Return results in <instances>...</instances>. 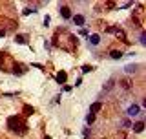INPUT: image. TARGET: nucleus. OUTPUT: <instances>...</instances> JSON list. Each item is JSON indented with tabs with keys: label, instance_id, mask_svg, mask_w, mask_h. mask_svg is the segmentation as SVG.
Here are the masks:
<instances>
[{
	"label": "nucleus",
	"instance_id": "423d86ee",
	"mask_svg": "<svg viewBox=\"0 0 146 139\" xmlns=\"http://www.w3.org/2000/svg\"><path fill=\"white\" fill-rule=\"evenodd\" d=\"M60 15H62L64 18H70V17H71V11H70V7L62 6V7H60Z\"/></svg>",
	"mask_w": 146,
	"mask_h": 139
},
{
	"label": "nucleus",
	"instance_id": "f257e3e1",
	"mask_svg": "<svg viewBox=\"0 0 146 139\" xmlns=\"http://www.w3.org/2000/svg\"><path fill=\"white\" fill-rule=\"evenodd\" d=\"M7 126L11 128V130L15 132V134H18V136H24V134L27 132V126H26V123L22 121L20 117H15V115L7 119Z\"/></svg>",
	"mask_w": 146,
	"mask_h": 139
},
{
	"label": "nucleus",
	"instance_id": "0eeeda50",
	"mask_svg": "<svg viewBox=\"0 0 146 139\" xmlns=\"http://www.w3.org/2000/svg\"><path fill=\"white\" fill-rule=\"evenodd\" d=\"M143 130H144V123H143V121H139V123H135V124H133V132L141 134Z\"/></svg>",
	"mask_w": 146,
	"mask_h": 139
},
{
	"label": "nucleus",
	"instance_id": "6e6552de",
	"mask_svg": "<svg viewBox=\"0 0 146 139\" xmlns=\"http://www.w3.org/2000/svg\"><path fill=\"white\" fill-rule=\"evenodd\" d=\"M121 88H122V90H130V88H131V82L128 81V79H122V81H121Z\"/></svg>",
	"mask_w": 146,
	"mask_h": 139
},
{
	"label": "nucleus",
	"instance_id": "dca6fc26",
	"mask_svg": "<svg viewBox=\"0 0 146 139\" xmlns=\"http://www.w3.org/2000/svg\"><path fill=\"white\" fill-rule=\"evenodd\" d=\"M113 82H115V81H113V79H110V81L106 82V86H104V88H106V90H111V88H113Z\"/></svg>",
	"mask_w": 146,
	"mask_h": 139
},
{
	"label": "nucleus",
	"instance_id": "f03ea898",
	"mask_svg": "<svg viewBox=\"0 0 146 139\" xmlns=\"http://www.w3.org/2000/svg\"><path fill=\"white\" fill-rule=\"evenodd\" d=\"M26 72H27V66H24V64H17V66L13 68V73H15V75H24Z\"/></svg>",
	"mask_w": 146,
	"mask_h": 139
},
{
	"label": "nucleus",
	"instance_id": "7ed1b4c3",
	"mask_svg": "<svg viewBox=\"0 0 146 139\" xmlns=\"http://www.w3.org/2000/svg\"><path fill=\"white\" fill-rule=\"evenodd\" d=\"M55 79H57V82H58V84H64V82H66V79H68V75H66V72H58Z\"/></svg>",
	"mask_w": 146,
	"mask_h": 139
},
{
	"label": "nucleus",
	"instance_id": "9d476101",
	"mask_svg": "<svg viewBox=\"0 0 146 139\" xmlns=\"http://www.w3.org/2000/svg\"><path fill=\"white\" fill-rule=\"evenodd\" d=\"M73 20H75L77 26H82V24H84V17H82V15H75V17H73Z\"/></svg>",
	"mask_w": 146,
	"mask_h": 139
},
{
	"label": "nucleus",
	"instance_id": "f8f14e48",
	"mask_svg": "<svg viewBox=\"0 0 146 139\" xmlns=\"http://www.w3.org/2000/svg\"><path fill=\"white\" fill-rule=\"evenodd\" d=\"M110 57H111V59H115V61H117V59H121V57H122V51H117V49H113V51L110 53Z\"/></svg>",
	"mask_w": 146,
	"mask_h": 139
},
{
	"label": "nucleus",
	"instance_id": "2eb2a0df",
	"mask_svg": "<svg viewBox=\"0 0 146 139\" xmlns=\"http://www.w3.org/2000/svg\"><path fill=\"white\" fill-rule=\"evenodd\" d=\"M93 121H95V115L93 114H88V115H86V123H88V124H91Z\"/></svg>",
	"mask_w": 146,
	"mask_h": 139
},
{
	"label": "nucleus",
	"instance_id": "f3484780",
	"mask_svg": "<svg viewBox=\"0 0 146 139\" xmlns=\"http://www.w3.org/2000/svg\"><path fill=\"white\" fill-rule=\"evenodd\" d=\"M91 70H93V66H88V64H86V66H82V72H84V73H90Z\"/></svg>",
	"mask_w": 146,
	"mask_h": 139
},
{
	"label": "nucleus",
	"instance_id": "9b49d317",
	"mask_svg": "<svg viewBox=\"0 0 146 139\" xmlns=\"http://www.w3.org/2000/svg\"><path fill=\"white\" fill-rule=\"evenodd\" d=\"M15 40H17L18 44H26V42H27V37H26V35H17Z\"/></svg>",
	"mask_w": 146,
	"mask_h": 139
},
{
	"label": "nucleus",
	"instance_id": "a211bd4d",
	"mask_svg": "<svg viewBox=\"0 0 146 139\" xmlns=\"http://www.w3.org/2000/svg\"><path fill=\"white\" fill-rule=\"evenodd\" d=\"M6 35V29H0V37H4Z\"/></svg>",
	"mask_w": 146,
	"mask_h": 139
},
{
	"label": "nucleus",
	"instance_id": "1a4fd4ad",
	"mask_svg": "<svg viewBox=\"0 0 146 139\" xmlns=\"http://www.w3.org/2000/svg\"><path fill=\"white\" fill-rule=\"evenodd\" d=\"M137 114H139V106H137V104H133V106L128 108V115H137Z\"/></svg>",
	"mask_w": 146,
	"mask_h": 139
},
{
	"label": "nucleus",
	"instance_id": "6ab92c4d",
	"mask_svg": "<svg viewBox=\"0 0 146 139\" xmlns=\"http://www.w3.org/2000/svg\"><path fill=\"white\" fill-rule=\"evenodd\" d=\"M44 139H51V137H49V136H44Z\"/></svg>",
	"mask_w": 146,
	"mask_h": 139
},
{
	"label": "nucleus",
	"instance_id": "ddd939ff",
	"mask_svg": "<svg viewBox=\"0 0 146 139\" xmlns=\"http://www.w3.org/2000/svg\"><path fill=\"white\" fill-rule=\"evenodd\" d=\"M126 72L128 73H135L137 72V66H135V64H128V66H126Z\"/></svg>",
	"mask_w": 146,
	"mask_h": 139
},
{
	"label": "nucleus",
	"instance_id": "39448f33",
	"mask_svg": "<svg viewBox=\"0 0 146 139\" xmlns=\"http://www.w3.org/2000/svg\"><path fill=\"white\" fill-rule=\"evenodd\" d=\"M22 112H24V115H33V114H35V110H33V106H29V104H24Z\"/></svg>",
	"mask_w": 146,
	"mask_h": 139
},
{
	"label": "nucleus",
	"instance_id": "20e7f679",
	"mask_svg": "<svg viewBox=\"0 0 146 139\" xmlns=\"http://www.w3.org/2000/svg\"><path fill=\"white\" fill-rule=\"evenodd\" d=\"M100 108H102V104H100V103H93V104H91V108H90V114H97V112H100Z\"/></svg>",
	"mask_w": 146,
	"mask_h": 139
},
{
	"label": "nucleus",
	"instance_id": "4468645a",
	"mask_svg": "<svg viewBox=\"0 0 146 139\" xmlns=\"http://www.w3.org/2000/svg\"><path fill=\"white\" fill-rule=\"evenodd\" d=\"M90 42H91V44H99V42H100L99 35H91V37H90Z\"/></svg>",
	"mask_w": 146,
	"mask_h": 139
}]
</instances>
